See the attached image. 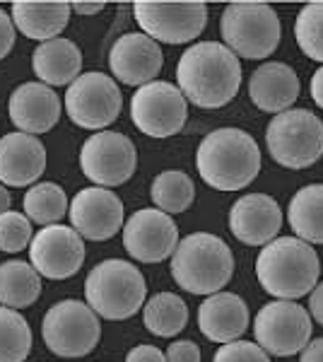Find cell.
<instances>
[{"label":"cell","mask_w":323,"mask_h":362,"mask_svg":"<svg viewBox=\"0 0 323 362\" xmlns=\"http://www.w3.org/2000/svg\"><path fill=\"white\" fill-rule=\"evenodd\" d=\"M176 83L184 97L201 109H220L242 87V63L220 42L189 46L176 63Z\"/></svg>","instance_id":"6da1fadb"},{"label":"cell","mask_w":323,"mask_h":362,"mask_svg":"<svg viewBox=\"0 0 323 362\" xmlns=\"http://www.w3.org/2000/svg\"><path fill=\"white\" fill-rule=\"evenodd\" d=\"M196 169L210 189L239 191L261 172V150L254 136L242 128H217L198 145Z\"/></svg>","instance_id":"7a4b0ae2"},{"label":"cell","mask_w":323,"mask_h":362,"mask_svg":"<svg viewBox=\"0 0 323 362\" xmlns=\"http://www.w3.org/2000/svg\"><path fill=\"white\" fill-rule=\"evenodd\" d=\"M321 259L311 244L299 237H275L256 259V278L275 300H299L316 288Z\"/></svg>","instance_id":"3957f363"},{"label":"cell","mask_w":323,"mask_h":362,"mask_svg":"<svg viewBox=\"0 0 323 362\" xmlns=\"http://www.w3.org/2000/svg\"><path fill=\"white\" fill-rule=\"evenodd\" d=\"M172 278L191 295H215L232 280L234 256L217 235L193 232L176 244L172 254Z\"/></svg>","instance_id":"277c9868"},{"label":"cell","mask_w":323,"mask_h":362,"mask_svg":"<svg viewBox=\"0 0 323 362\" xmlns=\"http://www.w3.org/2000/svg\"><path fill=\"white\" fill-rule=\"evenodd\" d=\"M87 305L99 319L123 321L145 307L148 283L138 266L123 259H107L97 264L85 280Z\"/></svg>","instance_id":"5b68a950"},{"label":"cell","mask_w":323,"mask_h":362,"mask_svg":"<svg viewBox=\"0 0 323 362\" xmlns=\"http://www.w3.org/2000/svg\"><path fill=\"white\" fill-rule=\"evenodd\" d=\"M220 32L237 58H268L283 39V22L268 3H229L222 13Z\"/></svg>","instance_id":"8992f818"},{"label":"cell","mask_w":323,"mask_h":362,"mask_svg":"<svg viewBox=\"0 0 323 362\" xmlns=\"http://www.w3.org/2000/svg\"><path fill=\"white\" fill-rule=\"evenodd\" d=\"M270 157L285 169H307L323 155V121L309 109L275 114L266 128Z\"/></svg>","instance_id":"52a82bcc"},{"label":"cell","mask_w":323,"mask_h":362,"mask_svg":"<svg viewBox=\"0 0 323 362\" xmlns=\"http://www.w3.org/2000/svg\"><path fill=\"white\" fill-rule=\"evenodd\" d=\"M46 348L58 358H85L102 338V324L95 309L80 300L56 302L41 321Z\"/></svg>","instance_id":"ba28073f"},{"label":"cell","mask_w":323,"mask_h":362,"mask_svg":"<svg viewBox=\"0 0 323 362\" xmlns=\"http://www.w3.org/2000/svg\"><path fill=\"white\" fill-rule=\"evenodd\" d=\"M311 317L292 300H273L258 309L254 319L256 343L275 358H290L307 348L311 341Z\"/></svg>","instance_id":"9c48e42d"},{"label":"cell","mask_w":323,"mask_h":362,"mask_svg":"<svg viewBox=\"0 0 323 362\" xmlns=\"http://www.w3.org/2000/svg\"><path fill=\"white\" fill-rule=\"evenodd\" d=\"M131 119L140 133L150 138H172L189 121V99L167 80H155L131 99Z\"/></svg>","instance_id":"30bf717a"},{"label":"cell","mask_w":323,"mask_h":362,"mask_svg":"<svg viewBox=\"0 0 323 362\" xmlns=\"http://www.w3.org/2000/svg\"><path fill=\"white\" fill-rule=\"evenodd\" d=\"M133 15L143 34H148L157 44H189L208 27V5L198 0L191 3L140 0L133 5Z\"/></svg>","instance_id":"8fae6325"},{"label":"cell","mask_w":323,"mask_h":362,"mask_svg":"<svg viewBox=\"0 0 323 362\" xmlns=\"http://www.w3.org/2000/svg\"><path fill=\"white\" fill-rule=\"evenodd\" d=\"M123 95L114 78L90 70L82 73L66 92V112L75 126L87 131H102L121 114Z\"/></svg>","instance_id":"7c38bea8"},{"label":"cell","mask_w":323,"mask_h":362,"mask_svg":"<svg viewBox=\"0 0 323 362\" xmlns=\"http://www.w3.org/2000/svg\"><path fill=\"white\" fill-rule=\"evenodd\" d=\"M138 150L128 136L119 131H99L80 148V169L97 186H121L135 174Z\"/></svg>","instance_id":"4fadbf2b"},{"label":"cell","mask_w":323,"mask_h":362,"mask_svg":"<svg viewBox=\"0 0 323 362\" xmlns=\"http://www.w3.org/2000/svg\"><path fill=\"white\" fill-rule=\"evenodd\" d=\"M85 239L66 225L41 227L29 244V264L49 280L73 278L85 264Z\"/></svg>","instance_id":"5bb4252c"},{"label":"cell","mask_w":323,"mask_h":362,"mask_svg":"<svg viewBox=\"0 0 323 362\" xmlns=\"http://www.w3.org/2000/svg\"><path fill=\"white\" fill-rule=\"evenodd\" d=\"M179 244V227L172 215L160 208H143L123 225V247L140 264H160L174 254Z\"/></svg>","instance_id":"9a60e30c"},{"label":"cell","mask_w":323,"mask_h":362,"mask_svg":"<svg viewBox=\"0 0 323 362\" xmlns=\"http://www.w3.org/2000/svg\"><path fill=\"white\" fill-rule=\"evenodd\" d=\"M70 225L82 239L90 242H104L119 235L123 230V201L111 189L104 186H90L75 194L70 201Z\"/></svg>","instance_id":"2e32d148"},{"label":"cell","mask_w":323,"mask_h":362,"mask_svg":"<svg viewBox=\"0 0 323 362\" xmlns=\"http://www.w3.org/2000/svg\"><path fill=\"white\" fill-rule=\"evenodd\" d=\"M109 66L114 78L123 85L143 87L155 83L164 66L162 46L143 32H128L111 46Z\"/></svg>","instance_id":"e0dca14e"},{"label":"cell","mask_w":323,"mask_h":362,"mask_svg":"<svg viewBox=\"0 0 323 362\" xmlns=\"http://www.w3.org/2000/svg\"><path fill=\"white\" fill-rule=\"evenodd\" d=\"M283 227V210L268 194H246L229 210V232L246 247H266Z\"/></svg>","instance_id":"ac0fdd59"},{"label":"cell","mask_w":323,"mask_h":362,"mask_svg":"<svg viewBox=\"0 0 323 362\" xmlns=\"http://www.w3.org/2000/svg\"><path fill=\"white\" fill-rule=\"evenodd\" d=\"M46 169V150L37 136L15 131L0 138V184L32 186Z\"/></svg>","instance_id":"d6986e66"},{"label":"cell","mask_w":323,"mask_h":362,"mask_svg":"<svg viewBox=\"0 0 323 362\" xmlns=\"http://www.w3.org/2000/svg\"><path fill=\"white\" fill-rule=\"evenodd\" d=\"M10 121L22 133L37 136L51 131L61 119V97L44 83H25L10 95Z\"/></svg>","instance_id":"ffe728a7"},{"label":"cell","mask_w":323,"mask_h":362,"mask_svg":"<svg viewBox=\"0 0 323 362\" xmlns=\"http://www.w3.org/2000/svg\"><path fill=\"white\" fill-rule=\"evenodd\" d=\"M302 83L295 68L283 61H268L258 66L249 78V97L261 112L283 114L297 102Z\"/></svg>","instance_id":"44dd1931"},{"label":"cell","mask_w":323,"mask_h":362,"mask_svg":"<svg viewBox=\"0 0 323 362\" xmlns=\"http://www.w3.org/2000/svg\"><path fill=\"white\" fill-rule=\"evenodd\" d=\"M198 329L213 343L239 341L249 329V307L234 293H215L198 307Z\"/></svg>","instance_id":"7402d4cb"},{"label":"cell","mask_w":323,"mask_h":362,"mask_svg":"<svg viewBox=\"0 0 323 362\" xmlns=\"http://www.w3.org/2000/svg\"><path fill=\"white\" fill-rule=\"evenodd\" d=\"M70 3L66 0H17L13 3V25L29 39L51 42L70 22Z\"/></svg>","instance_id":"603a6c76"},{"label":"cell","mask_w":323,"mask_h":362,"mask_svg":"<svg viewBox=\"0 0 323 362\" xmlns=\"http://www.w3.org/2000/svg\"><path fill=\"white\" fill-rule=\"evenodd\" d=\"M32 68L39 83L49 87H70L82 75V51L70 39H51L37 46L32 56Z\"/></svg>","instance_id":"cb8c5ba5"},{"label":"cell","mask_w":323,"mask_h":362,"mask_svg":"<svg viewBox=\"0 0 323 362\" xmlns=\"http://www.w3.org/2000/svg\"><path fill=\"white\" fill-rule=\"evenodd\" d=\"M287 223L307 244H323V184H307L290 198Z\"/></svg>","instance_id":"d4e9b609"},{"label":"cell","mask_w":323,"mask_h":362,"mask_svg":"<svg viewBox=\"0 0 323 362\" xmlns=\"http://www.w3.org/2000/svg\"><path fill=\"white\" fill-rule=\"evenodd\" d=\"M41 276L27 261L0 264V305L10 309H25L39 300Z\"/></svg>","instance_id":"484cf974"},{"label":"cell","mask_w":323,"mask_h":362,"mask_svg":"<svg viewBox=\"0 0 323 362\" xmlns=\"http://www.w3.org/2000/svg\"><path fill=\"white\" fill-rule=\"evenodd\" d=\"M143 321L150 334L174 338L189 324V305L174 293H157L145 302Z\"/></svg>","instance_id":"4316f807"},{"label":"cell","mask_w":323,"mask_h":362,"mask_svg":"<svg viewBox=\"0 0 323 362\" xmlns=\"http://www.w3.org/2000/svg\"><path fill=\"white\" fill-rule=\"evenodd\" d=\"M22 206H25L27 218L41 227L58 225V220L66 218V213L70 210L66 191L54 181H41V184H34L32 189H27Z\"/></svg>","instance_id":"83f0119b"},{"label":"cell","mask_w":323,"mask_h":362,"mask_svg":"<svg viewBox=\"0 0 323 362\" xmlns=\"http://www.w3.org/2000/svg\"><path fill=\"white\" fill-rule=\"evenodd\" d=\"M152 203L160 208L162 213H184L191 208L193 198H196V186L189 174L179 172V169H169V172L157 174L150 189Z\"/></svg>","instance_id":"f1b7e54d"},{"label":"cell","mask_w":323,"mask_h":362,"mask_svg":"<svg viewBox=\"0 0 323 362\" xmlns=\"http://www.w3.org/2000/svg\"><path fill=\"white\" fill-rule=\"evenodd\" d=\"M32 353V329L17 309L0 305V362H25Z\"/></svg>","instance_id":"f546056e"},{"label":"cell","mask_w":323,"mask_h":362,"mask_svg":"<svg viewBox=\"0 0 323 362\" xmlns=\"http://www.w3.org/2000/svg\"><path fill=\"white\" fill-rule=\"evenodd\" d=\"M295 39L304 56L323 63V0L309 3L299 10L295 20Z\"/></svg>","instance_id":"4dcf8cb0"},{"label":"cell","mask_w":323,"mask_h":362,"mask_svg":"<svg viewBox=\"0 0 323 362\" xmlns=\"http://www.w3.org/2000/svg\"><path fill=\"white\" fill-rule=\"evenodd\" d=\"M32 239V220L25 213L8 210V213L0 215V251L17 254V251L27 249Z\"/></svg>","instance_id":"1f68e13d"},{"label":"cell","mask_w":323,"mask_h":362,"mask_svg":"<svg viewBox=\"0 0 323 362\" xmlns=\"http://www.w3.org/2000/svg\"><path fill=\"white\" fill-rule=\"evenodd\" d=\"M213 362H270V355L258 343L251 341H232L222 343L213 355Z\"/></svg>","instance_id":"d6a6232c"},{"label":"cell","mask_w":323,"mask_h":362,"mask_svg":"<svg viewBox=\"0 0 323 362\" xmlns=\"http://www.w3.org/2000/svg\"><path fill=\"white\" fill-rule=\"evenodd\" d=\"M167 362H201V348L193 341H174L167 348Z\"/></svg>","instance_id":"836d02e7"},{"label":"cell","mask_w":323,"mask_h":362,"mask_svg":"<svg viewBox=\"0 0 323 362\" xmlns=\"http://www.w3.org/2000/svg\"><path fill=\"white\" fill-rule=\"evenodd\" d=\"M15 34H17V29L13 25V17L5 13V10H0V61L13 51Z\"/></svg>","instance_id":"e575fe53"},{"label":"cell","mask_w":323,"mask_h":362,"mask_svg":"<svg viewBox=\"0 0 323 362\" xmlns=\"http://www.w3.org/2000/svg\"><path fill=\"white\" fill-rule=\"evenodd\" d=\"M126 362H167V355L160 348L143 343V346H135L133 350H128Z\"/></svg>","instance_id":"d590c367"},{"label":"cell","mask_w":323,"mask_h":362,"mask_svg":"<svg viewBox=\"0 0 323 362\" xmlns=\"http://www.w3.org/2000/svg\"><path fill=\"white\" fill-rule=\"evenodd\" d=\"M309 317L316 321V324L323 326V280L316 283V288L309 293Z\"/></svg>","instance_id":"8d00e7d4"},{"label":"cell","mask_w":323,"mask_h":362,"mask_svg":"<svg viewBox=\"0 0 323 362\" xmlns=\"http://www.w3.org/2000/svg\"><path fill=\"white\" fill-rule=\"evenodd\" d=\"M299 362H323V338L309 341L307 348L302 350V358H299Z\"/></svg>","instance_id":"74e56055"},{"label":"cell","mask_w":323,"mask_h":362,"mask_svg":"<svg viewBox=\"0 0 323 362\" xmlns=\"http://www.w3.org/2000/svg\"><path fill=\"white\" fill-rule=\"evenodd\" d=\"M309 92H311V99L316 102V107L323 109V66L311 75L309 80Z\"/></svg>","instance_id":"f35d334b"},{"label":"cell","mask_w":323,"mask_h":362,"mask_svg":"<svg viewBox=\"0 0 323 362\" xmlns=\"http://www.w3.org/2000/svg\"><path fill=\"white\" fill-rule=\"evenodd\" d=\"M70 8L80 15H97L99 10H104V3H70Z\"/></svg>","instance_id":"ab89813d"},{"label":"cell","mask_w":323,"mask_h":362,"mask_svg":"<svg viewBox=\"0 0 323 362\" xmlns=\"http://www.w3.org/2000/svg\"><path fill=\"white\" fill-rule=\"evenodd\" d=\"M10 206H13V196H10L8 186H5V184H0V215H3V213H8Z\"/></svg>","instance_id":"60d3db41"}]
</instances>
